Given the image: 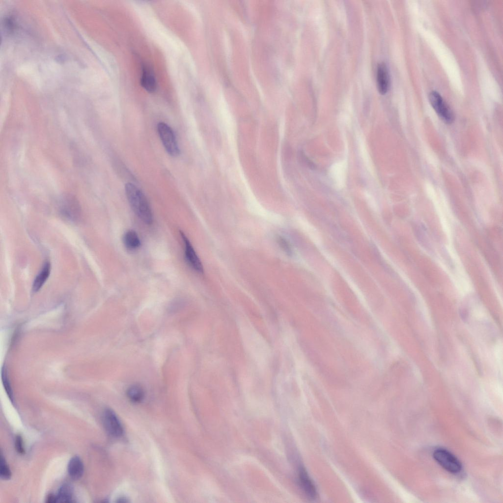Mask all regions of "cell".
<instances>
[{"instance_id": "44dd1931", "label": "cell", "mask_w": 503, "mask_h": 503, "mask_svg": "<svg viewBox=\"0 0 503 503\" xmlns=\"http://www.w3.org/2000/svg\"><path fill=\"white\" fill-rule=\"evenodd\" d=\"M117 502H120V503H126V502H128V501L127 500V499H125L124 498H120L119 499H118V501Z\"/></svg>"}, {"instance_id": "6da1fadb", "label": "cell", "mask_w": 503, "mask_h": 503, "mask_svg": "<svg viewBox=\"0 0 503 503\" xmlns=\"http://www.w3.org/2000/svg\"><path fill=\"white\" fill-rule=\"evenodd\" d=\"M125 190L129 204L135 214L144 223L147 224H152L153 221L152 212L143 192L131 183L125 185Z\"/></svg>"}, {"instance_id": "7c38bea8", "label": "cell", "mask_w": 503, "mask_h": 503, "mask_svg": "<svg viewBox=\"0 0 503 503\" xmlns=\"http://www.w3.org/2000/svg\"><path fill=\"white\" fill-rule=\"evenodd\" d=\"M50 272V264L49 262H46L34 280L32 289L34 292L38 291L42 287L49 278Z\"/></svg>"}, {"instance_id": "5b68a950", "label": "cell", "mask_w": 503, "mask_h": 503, "mask_svg": "<svg viewBox=\"0 0 503 503\" xmlns=\"http://www.w3.org/2000/svg\"><path fill=\"white\" fill-rule=\"evenodd\" d=\"M429 100L432 107L442 120L447 124H451L453 122V114L438 92L431 91L429 95Z\"/></svg>"}, {"instance_id": "3957f363", "label": "cell", "mask_w": 503, "mask_h": 503, "mask_svg": "<svg viewBox=\"0 0 503 503\" xmlns=\"http://www.w3.org/2000/svg\"><path fill=\"white\" fill-rule=\"evenodd\" d=\"M157 130L167 152L171 156H177L179 154L180 150L172 129L166 123L160 122L157 125Z\"/></svg>"}, {"instance_id": "ffe728a7", "label": "cell", "mask_w": 503, "mask_h": 503, "mask_svg": "<svg viewBox=\"0 0 503 503\" xmlns=\"http://www.w3.org/2000/svg\"><path fill=\"white\" fill-rule=\"evenodd\" d=\"M46 502L49 503H55L57 502L56 496L53 494H50L48 496Z\"/></svg>"}, {"instance_id": "9a60e30c", "label": "cell", "mask_w": 503, "mask_h": 503, "mask_svg": "<svg viewBox=\"0 0 503 503\" xmlns=\"http://www.w3.org/2000/svg\"><path fill=\"white\" fill-rule=\"evenodd\" d=\"M73 489L68 484H63L59 489L56 498L59 503H71L73 501Z\"/></svg>"}, {"instance_id": "4fadbf2b", "label": "cell", "mask_w": 503, "mask_h": 503, "mask_svg": "<svg viewBox=\"0 0 503 503\" xmlns=\"http://www.w3.org/2000/svg\"><path fill=\"white\" fill-rule=\"evenodd\" d=\"M125 246L129 250H135L140 247V241L137 233L133 230H129L123 236Z\"/></svg>"}, {"instance_id": "2e32d148", "label": "cell", "mask_w": 503, "mask_h": 503, "mask_svg": "<svg viewBox=\"0 0 503 503\" xmlns=\"http://www.w3.org/2000/svg\"><path fill=\"white\" fill-rule=\"evenodd\" d=\"M1 378L5 391L9 399L13 403L14 401L13 392L7 377V370L4 366L2 367L1 369Z\"/></svg>"}, {"instance_id": "52a82bcc", "label": "cell", "mask_w": 503, "mask_h": 503, "mask_svg": "<svg viewBox=\"0 0 503 503\" xmlns=\"http://www.w3.org/2000/svg\"><path fill=\"white\" fill-rule=\"evenodd\" d=\"M180 233L185 245V257L188 264L198 273H202L203 268L200 259L186 235L180 231Z\"/></svg>"}, {"instance_id": "30bf717a", "label": "cell", "mask_w": 503, "mask_h": 503, "mask_svg": "<svg viewBox=\"0 0 503 503\" xmlns=\"http://www.w3.org/2000/svg\"><path fill=\"white\" fill-rule=\"evenodd\" d=\"M140 84L146 91L150 93L155 92L157 89V84L154 74L147 66H142Z\"/></svg>"}, {"instance_id": "d6986e66", "label": "cell", "mask_w": 503, "mask_h": 503, "mask_svg": "<svg viewBox=\"0 0 503 503\" xmlns=\"http://www.w3.org/2000/svg\"><path fill=\"white\" fill-rule=\"evenodd\" d=\"M299 156H300V158L301 160L303 161V162L305 163L306 165H307L309 168H310L312 169L314 168V165H313V164L308 160V159L304 154L303 152H300Z\"/></svg>"}, {"instance_id": "ba28073f", "label": "cell", "mask_w": 503, "mask_h": 503, "mask_svg": "<svg viewBox=\"0 0 503 503\" xmlns=\"http://www.w3.org/2000/svg\"><path fill=\"white\" fill-rule=\"evenodd\" d=\"M298 480L301 488L306 496L311 500H315L318 497L316 486L307 472L302 467L299 469Z\"/></svg>"}, {"instance_id": "277c9868", "label": "cell", "mask_w": 503, "mask_h": 503, "mask_svg": "<svg viewBox=\"0 0 503 503\" xmlns=\"http://www.w3.org/2000/svg\"><path fill=\"white\" fill-rule=\"evenodd\" d=\"M59 210L62 215L70 221L78 220L81 215V207L74 196L66 194L61 197Z\"/></svg>"}, {"instance_id": "7a4b0ae2", "label": "cell", "mask_w": 503, "mask_h": 503, "mask_svg": "<svg viewBox=\"0 0 503 503\" xmlns=\"http://www.w3.org/2000/svg\"><path fill=\"white\" fill-rule=\"evenodd\" d=\"M435 460L447 472L456 474L461 472L462 464L451 452L444 448L435 449L433 453Z\"/></svg>"}, {"instance_id": "5bb4252c", "label": "cell", "mask_w": 503, "mask_h": 503, "mask_svg": "<svg viewBox=\"0 0 503 503\" xmlns=\"http://www.w3.org/2000/svg\"><path fill=\"white\" fill-rule=\"evenodd\" d=\"M126 394L128 398L134 403L140 402L144 396L143 389L139 384L130 386L127 390Z\"/></svg>"}, {"instance_id": "8992f818", "label": "cell", "mask_w": 503, "mask_h": 503, "mask_svg": "<svg viewBox=\"0 0 503 503\" xmlns=\"http://www.w3.org/2000/svg\"><path fill=\"white\" fill-rule=\"evenodd\" d=\"M103 422L107 432L114 437H120L123 432V427L115 413L110 409L104 412Z\"/></svg>"}, {"instance_id": "ac0fdd59", "label": "cell", "mask_w": 503, "mask_h": 503, "mask_svg": "<svg viewBox=\"0 0 503 503\" xmlns=\"http://www.w3.org/2000/svg\"><path fill=\"white\" fill-rule=\"evenodd\" d=\"M15 447L18 452L21 454L25 453V449L23 447V442L22 437L20 435H17L15 438Z\"/></svg>"}, {"instance_id": "9c48e42d", "label": "cell", "mask_w": 503, "mask_h": 503, "mask_svg": "<svg viewBox=\"0 0 503 503\" xmlns=\"http://www.w3.org/2000/svg\"><path fill=\"white\" fill-rule=\"evenodd\" d=\"M377 85L379 92L382 95L386 94L390 87V76L386 64L381 62L377 68Z\"/></svg>"}, {"instance_id": "e0dca14e", "label": "cell", "mask_w": 503, "mask_h": 503, "mask_svg": "<svg viewBox=\"0 0 503 503\" xmlns=\"http://www.w3.org/2000/svg\"><path fill=\"white\" fill-rule=\"evenodd\" d=\"M0 476L3 480H8L11 478V471L2 454L0 458Z\"/></svg>"}, {"instance_id": "8fae6325", "label": "cell", "mask_w": 503, "mask_h": 503, "mask_svg": "<svg viewBox=\"0 0 503 503\" xmlns=\"http://www.w3.org/2000/svg\"><path fill=\"white\" fill-rule=\"evenodd\" d=\"M68 473L72 479H80L84 472V466L81 458L77 456L70 459L67 466Z\"/></svg>"}]
</instances>
